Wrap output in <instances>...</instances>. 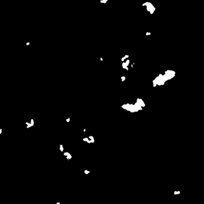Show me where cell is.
<instances>
[{"instance_id": "cell-1", "label": "cell", "mask_w": 204, "mask_h": 204, "mask_svg": "<svg viewBox=\"0 0 204 204\" xmlns=\"http://www.w3.org/2000/svg\"><path fill=\"white\" fill-rule=\"evenodd\" d=\"M0 133H1V129H0Z\"/></svg>"}]
</instances>
